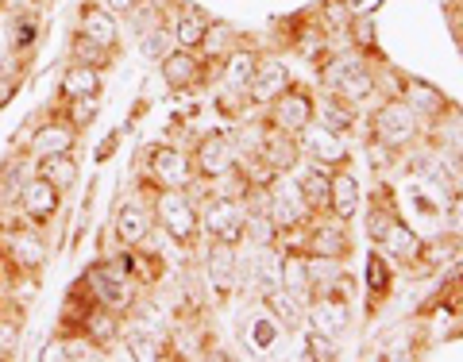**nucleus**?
<instances>
[{
  "instance_id": "obj_53",
  "label": "nucleus",
  "mask_w": 463,
  "mask_h": 362,
  "mask_svg": "<svg viewBox=\"0 0 463 362\" xmlns=\"http://www.w3.org/2000/svg\"><path fill=\"white\" fill-rule=\"evenodd\" d=\"M5 5H8V0H0V8H5Z\"/></svg>"
},
{
  "instance_id": "obj_10",
  "label": "nucleus",
  "mask_w": 463,
  "mask_h": 362,
  "mask_svg": "<svg viewBox=\"0 0 463 362\" xmlns=\"http://www.w3.org/2000/svg\"><path fill=\"white\" fill-rule=\"evenodd\" d=\"M205 278L213 285L216 301L224 305V301L236 293L240 282H243V255H240V247L209 239V247H205Z\"/></svg>"
},
{
  "instance_id": "obj_38",
  "label": "nucleus",
  "mask_w": 463,
  "mask_h": 362,
  "mask_svg": "<svg viewBox=\"0 0 463 362\" xmlns=\"http://www.w3.org/2000/svg\"><path fill=\"white\" fill-rule=\"evenodd\" d=\"M263 309H267L286 331H306V305H301L294 293H286V289H274L270 297H263Z\"/></svg>"
},
{
  "instance_id": "obj_41",
  "label": "nucleus",
  "mask_w": 463,
  "mask_h": 362,
  "mask_svg": "<svg viewBox=\"0 0 463 362\" xmlns=\"http://www.w3.org/2000/svg\"><path fill=\"white\" fill-rule=\"evenodd\" d=\"M178 47V39H174V27L170 23H158V27H151V32H143L139 35V51H143V58L147 62H163V58Z\"/></svg>"
},
{
  "instance_id": "obj_36",
  "label": "nucleus",
  "mask_w": 463,
  "mask_h": 362,
  "mask_svg": "<svg viewBox=\"0 0 463 362\" xmlns=\"http://www.w3.org/2000/svg\"><path fill=\"white\" fill-rule=\"evenodd\" d=\"M209 12L197 8V5H182L178 20H174V39H178V47L185 51H201V39H205V27H209Z\"/></svg>"
},
{
  "instance_id": "obj_5",
  "label": "nucleus",
  "mask_w": 463,
  "mask_h": 362,
  "mask_svg": "<svg viewBox=\"0 0 463 362\" xmlns=\"http://www.w3.org/2000/svg\"><path fill=\"white\" fill-rule=\"evenodd\" d=\"M81 282L90 285V293L100 301V305H109L116 312H128L136 305V282L128 278L120 270L116 258H100V263H90L81 274Z\"/></svg>"
},
{
  "instance_id": "obj_23",
  "label": "nucleus",
  "mask_w": 463,
  "mask_h": 362,
  "mask_svg": "<svg viewBox=\"0 0 463 362\" xmlns=\"http://www.w3.org/2000/svg\"><path fill=\"white\" fill-rule=\"evenodd\" d=\"M398 205H394V190L390 185H379V193H374L367 200V209H364V236L371 247H386V239H390V231H394L398 224Z\"/></svg>"
},
{
  "instance_id": "obj_11",
  "label": "nucleus",
  "mask_w": 463,
  "mask_h": 362,
  "mask_svg": "<svg viewBox=\"0 0 463 362\" xmlns=\"http://www.w3.org/2000/svg\"><path fill=\"white\" fill-rule=\"evenodd\" d=\"M236 143H232L224 132H209V135H197L194 151H190V162H194V173L201 185L216 181L221 173L232 170V162H236Z\"/></svg>"
},
{
  "instance_id": "obj_45",
  "label": "nucleus",
  "mask_w": 463,
  "mask_h": 362,
  "mask_svg": "<svg viewBox=\"0 0 463 362\" xmlns=\"http://www.w3.org/2000/svg\"><path fill=\"white\" fill-rule=\"evenodd\" d=\"M16 347H20V320L0 316V358H16Z\"/></svg>"
},
{
  "instance_id": "obj_25",
  "label": "nucleus",
  "mask_w": 463,
  "mask_h": 362,
  "mask_svg": "<svg viewBox=\"0 0 463 362\" xmlns=\"http://www.w3.org/2000/svg\"><path fill=\"white\" fill-rule=\"evenodd\" d=\"M151 227H155V216H151V205H139V200H128L120 205L112 220V236L120 247H139V243L151 239Z\"/></svg>"
},
{
  "instance_id": "obj_44",
  "label": "nucleus",
  "mask_w": 463,
  "mask_h": 362,
  "mask_svg": "<svg viewBox=\"0 0 463 362\" xmlns=\"http://www.w3.org/2000/svg\"><path fill=\"white\" fill-rule=\"evenodd\" d=\"M364 154H367L371 170H379V173H383V170H390V166H394L398 158H402V154H394L390 147H383V143L374 139V135H367V139H364Z\"/></svg>"
},
{
  "instance_id": "obj_46",
  "label": "nucleus",
  "mask_w": 463,
  "mask_h": 362,
  "mask_svg": "<svg viewBox=\"0 0 463 362\" xmlns=\"http://www.w3.org/2000/svg\"><path fill=\"white\" fill-rule=\"evenodd\" d=\"M344 5L352 16H374V12H383L386 0H344Z\"/></svg>"
},
{
  "instance_id": "obj_3",
  "label": "nucleus",
  "mask_w": 463,
  "mask_h": 362,
  "mask_svg": "<svg viewBox=\"0 0 463 362\" xmlns=\"http://www.w3.org/2000/svg\"><path fill=\"white\" fill-rule=\"evenodd\" d=\"M151 216L174 247H194L201 239V212L190 190H151Z\"/></svg>"
},
{
  "instance_id": "obj_26",
  "label": "nucleus",
  "mask_w": 463,
  "mask_h": 362,
  "mask_svg": "<svg viewBox=\"0 0 463 362\" xmlns=\"http://www.w3.org/2000/svg\"><path fill=\"white\" fill-rule=\"evenodd\" d=\"M78 139L81 132L70 120H62L58 112L47 116V124L39 127V132L32 135V154L43 158V154H62V151H74L78 147Z\"/></svg>"
},
{
  "instance_id": "obj_19",
  "label": "nucleus",
  "mask_w": 463,
  "mask_h": 362,
  "mask_svg": "<svg viewBox=\"0 0 463 362\" xmlns=\"http://www.w3.org/2000/svg\"><path fill=\"white\" fill-rule=\"evenodd\" d=\"M301 151L313 162H321L328 170H340V166H352V147H347V135L340 132H328V127L313 124L301 132Z\"/></svg>"
},
{
  "instance_id": "obj_27",
  "label": "nucleus",
  "mask_w": 463,
  "mask_h": 362,
  "mask_svg": "<svg viewBox=\"0 0 463 362\" xmlns=\"http://www.w3.org/2000/svg\"><path fill=\"white\" fill-rule=\"evenodd\" d=\"M282 289H286V293H294L306 309H309V301L317 297L313 293V274H309V255L301 251L298 243L282 255Z\"/></svg>"
},
{
  "instance_id": "obj_32",
  "label": "nucleus",
  "mask_w": 463,
  "mask_h": 362,
  "mask_svg": "<svg viewBox=\"0 0 463 362\" xmlns=\"http://www.w3.org/2000/svg\"><path fill=\"white\" fill-rule=\"evenodd\" d=\"M105 93V78H100V70L93 66H81V62H70L62 81H58V97L62 100H74V97H97Z\"/></svg>"
},
{
  "instance_id": "obj_24",
  "label": "nucleus",
  "mask_w": 463,
  "mask_h": 362,
  "mask_svg": "<svg viewBox=\"0 0 463 362\" xmlns=\"http://www.w3.org/2000/svg\"><path fill=\"white\" fill-rule=\"evenodd\" d=\"M359 209H364V185H359V178L347 166L332 170L328 173V212L336 216V220L352 224Z\"/></svg>"
},
{
  "instance_id": "obj_29",
  "label": "nucleus",
  "mask_w": 463,
  "mask_h": 362,
  "mask_svg": "<svg viewBox=\"0 0 463 362\" xmlns=\"http://www.w3.org/2000/svg\"><path fill=\"white\" fill-rule=\"evenodd\" d=\"M100 347H93L78 331H54L51 343H43L39 362H85V358H100Z\"/></svg>"
},
{
  "instance_id": "obj_52",
  "label": "nucleus",
  "mask_w": 463,
  "mask_h": 362,
  "mask_svg": "<svg viewBox=\"0 0 463 362\" xmlns=\"http://www.w3.org/2000/svg\"><path fill=\"white\" fill-rule=\"evenodd\" d=\"M0 282H5V270H0Z\"/></svg>"
},
{
  "instance_id": "obj_14",
  "label": "nucleus",
  "mask_w": 463,
  "mask_h": 362,
  "mask_svg": "<svg viewBox=\"0 0 463 362\" xmlns=\"http://www.w3.org/2000/svg\"><path fill=\"white\" fill-rule=\"evenodd\" d=\"M5 258L12 266H16V274H39L43 263H47V243L39 239V227L27 220V224H12L5 231Z\"/></svg>"
},
{
  "instance_id": "obj_6",
  "label": "nucleus",
  "mask_w": 463,
  "mask_h": 362,
  "mask_svg": "<svg viewBox=\"0 0 463 362\" xmlns=\"http://www.w3.org/2000/svg\"><path fill=\"white\" fill-rule=\"evenodd\" d=\"M263 116H267L274 127H282V132L301 135V132H306V127H313V120H317V97H313L309 85L289 81L286 89L263 108Z\"/></svg>"
},
{
  "instance_id": "obj_4",
  "label": "nucleus",
  "mask_w": 463,
  "mask_h": 362,
  "mask_svg": "<svg viewBox=\"0 0 463 362\" xmlns=\"http://www.w3.org/2000/svg\"><path fill=\"white\" fill-rule=\"evenodd\" d=\"M267 212H270V220L279 224L282 239H301L309 231V224L321 216V212H313V205L306 197H301L298 181L289 178V173H282V178L267 190Z\"/></svg>"
},
{
  "instance_id": "obj_47",
  "label": "nucleus",
  "mask_w": 463,
  "mask_h": 362,
  "mask_svg": "<svg viewBox=\"0 0 463 362\" xmlns=\"http://www.w3.org/2000/svg\"><path fill=\"white\" fill-rule=\"evenodd\" d=\"M448 32L456 35V42H459V54H463V8H459V5L448 8Z\"/></svg>"
},
{
  "instance_id": "obj_35",
  "label": "nucleus",
  "mask_w": 463,
  "mask_h": 362,
  "mask_svg": "<svg viewBox=\"0 0 463 362\" xmlns=\"http://www.w3.org/2000/svg\"><path fill=\"white\" fill-rule=\"evenodd\" d=\"M313 124L328 127V132L347 135V132H355V124H359V108L347 105V100H340V97L325 93L321 100H317V120H313Z\"/></svg>"
},
{
  "instance_id": "obj_2",
  "label": "nucleus",
  "mask_w": 463,
  "mask_h": 362,
  "mask_svg": "<svg viewBox=\"0 0 463 362\" xmlns=\"http://www.w3.org/2000/svg\"><path fill=\"white\" fill-rule=\"evenodd\" d=\"M367 135H374L383 147H390L394 154H410L413 147H421L425 127H421L417 112L405 105L402 97H386L383 105L367 116Z\"/></svg>"
},
{
  "instance_id": "obj_42",
  "label": "nucleus",
  "mask_w": 463,
  "mask_h": 362,
  "mask_svg": "<svg viewBox=\"0 0 463 362\" xmlns=\"http://www.w3.org/2000/svg\"><path fill=\"white\" fill-rule=\"evenodd\" d=\"M301 358H313V362H336L340 358V339L325 336V331L317 328H306V351Z\"/></svg>"
},
{
  "instance_id": "obj_13",
  "label": "nucleus",
  "mask_w": 463,
  "mask_h": 362,
  "mask_svg": "<svg viewBox=\"0 0 463 362\" xmlns=\"http://www.w3.org/2000/svg\"><path fill=\"white\" fill-rule=\"evenodd\" d=\"M402 100L417 112V120H421L425 132H429V127H437V124H444L448 116L456 112L452 100H448L437 85H429L421 78H402Z\"/></svg>"
},
{
  "instance_id": "obj_40",
  "label": "nucleus",
  "mask_w": 463,
  "mask_h": 362,
  "mask_svg": "<svg viewBox=\"0 0 463 362\" xmlns=\"http://www.w3.org/2000/svg\"><path fill=\"white\" fill-rule=\"evenodd\" d=\"M112 58H116L112 47H100V42L85 39L78 32H74V39H70V62H81V66H93V70H109Z\"/></svg>"
},
{
  "instance_id": "obj_33",
  "label": "nucleus",
  "mask_w": 463,
  "mask_h": 362,
  "mask_svg": "<svg viewBox=\"0 0 463 362\" xmlns=\"http://www.w3.org/2000/svg\"><path fill=\"white\" fill-rule=\"evenodd\" d=\"M255 66H259V54L248 51V47H236L221 66H216V70H221V85H224V89H232V93L248 97V85H251Z\"/></svg>"
},
{
  "instance_id": "obj_21",
  "label": "nucleus",
  "mask_w": 463,
  "mask_h": 362,
  "mask_svg": "<svg viewBox=\"0 0 463 362\" xmlns=\"http://www.w3.org/2000/svg\"><path fill=\"white\" fill-rule=\"evenodd\" d=\"M78 35L100 42V47H112L120 51V20H116V12L105 5V0H85L81 12H78Z\"/></svg>"
},
{
  "instance_id": "obj_12",
  "label": "nucleus",
  "mask_w": 463,
  "mask_h": 362,
  "mask_svg": "<svg viewBox=\"0 0 463 362\" xmlns=\"http://www.w3.org/2000/svg\"><path fill=\"white\" fill-rule=\"evenodd\" d=\"M16 205H20V212H24L35 227H47L54 216H58V209H62V190H58L54 181L43 178V173H32V178L20 185Z\"/></svg>"
},
{
  "instance_id": "obj_17",
  "label": "nucleus",
  "mask_w": 463,
  "mask_h": 362,
  "mask_svg": "<svg viewBox=\"0 0 463 362\" xmlns=\"http://www.w3.org/2000/svg\"><path fill=\"white\" fill-rule=\"evenodd\" d=\"M270 170L279 173H294L301 162H306V151H301V135L294 132H282V127H274L267 116H263V143H259V154Z\"/></svg>"
},
{
  "instance_id": "obj_16",
  "label": "nucleus",
  "mask_w": 463,
  "mask_h": 362,
  "mask_svg": "<svg viewBox=\"0 0 463 362\" xmlns=\"http://www.w3.org/2000/svg\"><path fill=\"white\" fill-rule=\"evenodd\" d=\"M158 70H163V81L170 93H190L197 89V85L209 81V62L201 58L197 51H185V47H174L163 62H158Z\"/></svg>"
},
{
  "instance_id": "obj_15",
  "label": "nucleus",
  "mask_w": 463,
  "mask_h": 362,
  "mask_svg": "<svg viewBox=\"0 0 463 362\" xmlns=\"http://www.w3.org/2000/svg\"><path fill=\"white\" fill-rule=\"evenodd\" d=\"M243 289H251V293L263 301L270 297L274 289H282V255L279 247H251L243 255Z\"/></svg>"
},
{
  "instance_id": "obj_34",
  "label": "nucleus",
  "mask_w": 463,
  "mask_h": 362,
  "mask_svg": "<svg viewBox=\"0 0 463 362\" xmlns=\"http://www.w3.org/2000/svg\"><path fill=\"white\" fill-rule=\"evenodd\" d=\"M240 47V32L232 27L228 20H209V27H205V39H201V58H205L209 66H221L224 58Z\"/></svg>"
},
{
  "instance_id": "obj_20",
  "label": "nucleus",
  "mask_w": 463,
  "mask_h": 362,
  "mask_svg": "<svg viewBox=\"0 0 463 362\" xmlns=\"http://www.w3.org/2000/svg\"><path fill=\"white\" fill-rule=\"evenodd\" d=\"M347 324H352V301L340 297V293H317L306 309V328H317L325 336L340 339Z\"/></svg>"
},
{
  "instance_id": "obj_7",
  "label": "nucleus",
  "mask_w": 463,
  "mask_h": 362,
  "mask_svg": "<svg viewBox=\"0 0 463 362\" xmlns=\"http://www.w3.org/2000/svg\"><path fill=\"white\" fill-rule=\"evenodd\" d=\"M294 243L306 255H321V258H332V263H347V258H352V231H347V224L336 220L332 212L317 216L306 236L294 239Z\"/></svg>"
},
{
  "instance_id": "obj_1",
  "label": "nucleus",
  "mask_w": 463,
  "mask_h": 362,
  "mask_svg": "<svg viewBox=\"0 0 463 362\" xmlns=\"http://www.w3.org/2000/svg\"><path fill=\"white\" fill-rule=\"evenodd\" d=\"M317 78H321V85L332 97L347 100V105H364V100H371L374 93H379V78H374L371 58L359 54L355 47H347L340 54H328Z\"/></svg>"
},
{
  "instance_id": "obj_9",
  "label": "nucleus",
  "mask_w": 463,
  "mask_h": 362,
  "mask_svg": "<svg viewBox=\"0 0 463 362\" xmlns=\"http://www.w3.org/2000/svg\"><path fill=\"white\" fill-rule=\"evenodd\" d=\"M147 181H155L158 190H194L197 173L190 154L182 147H170V143H158L147 151Z\"/></svg>"
},
{
  "instance_id": "obj_48",
  "label": "nucleus",
  "mask_w": 463,
  "mask_h": 362,
  "mask_svg": "<svg viewBox=\"0 0 463 362\" xmlns=\"http://www.w3.org/2000/svg\"><path fill=\"white\" fill-rule=\"evenodd\" d=\"M16 89H20V81H12V78H0V108H5L8 100L16 97Z\"/></svg>"
},
{
  "instance_id": "obj_28",
  "label": "nucleus",
  "mask_w": 463,
  "mask_h": 362,
  "mask_svg": "<svg viewBox=\"0 0 463 362\" xmlns=\"http://www.w3.org/2000/svg\"><path fill=\"white\" fill-rule=\"evenodd\" d=\"M421 247H425V236L398 216V224H394V231H390V239H386V258L398 270H413L417 258H421Z\"/></svg>"
},
{
  "instance_id": "obj_51",
  "label": "nucleus",
  "mask_w": 463,
  "mask_h": 362,
  "mask_svg": "<svg viewBox=\"0 0 463 362\" xmlns=\"http://www.w3.org/2000/svg\"><path fill=\"white\" fill-rule=\"evenodd\" d=\"M0 316H8V305H5V297H0Z\"/></svg>"
},
{
  "instance_id": "obj_18",
  "label": "nucleus",
  "mask_w": 463,
  "mask_h": 362,
  "mask_svg": "<svg viewBox=\"0 0 463 362\" xmlns=\"http://www.w3.org/2000/svg\"><path fill=\"white\" fill-rule=\"evenodd\" d=\"M394 274H398V266L383 255V247L367 251V263H364V289H367V309L364 312H367V320H374V316L386 309V301L394 297Z\"/></svg>"
},
{
  "instance_id": "obj_37",
  "label": "nucleus",
  "mask_w": 463,
  "mask_h": 362,
  "mask_svg": "<svg viewBox=\"0 0 463 362\" xmlns=\"http://www.w3.org/2000/svg\"><path fill=\"white\" fill-rule=\"evenodd\" d=\"M39 42V12L35 8H12L8 20V51L27 54Z\"/></svg>"
},
{
  "instance_id": "obj_50",
  "label": "nucleus",
  "mask_w": 463,
  "mask_h": 362,
  "mask_svg": "<svg viewBox=\"0 0 463 362\" xmlns=\"http://www.w3.org/2000/svg\"><path fill=\"white\" fill-rule=\"evenodd\" d=\"M116 143H120V135H109L105 143H100V147H97V162H105V158L116 151Z\"/></svg>"
},
{
  "instance_id": "obj_31",
  "label": "nucleus",
  "mask_w": 463,
  "mask_h": 362,
  "mask_svg": "<svg viewBox=\"0 0 463 362\" xmlns=\"http://www.w3.org/2000/svg\"><path fill=\"white\" fill-rule=\"evenodd\" d=\"M328 166H321V162H301L294 173H289V178L298 181V190H301V197L309 200L313 205V212H328Z\"/></svg>"
},
{
  "instance_id": "obj_43",
  "label": "nucleus",
  "mask_w": 463,
  "mask_h": 362,
  "mask_svg": "<svg viewBox=\"0 0 463 362\" xmlns=\"http://www.w3.org/2000/svg\"><path fill=\"white\" fill-rule=\"evenodd\" d=\"M440 216H444V231H452V236L463 239V190H452L444 197Z\"/></svg>"
},
{
  "instance_id": "obj_54",
  "label": "nucleus",
  "mask_w": 463,
  "mask_h": 362,
  "mask_svg": "<svg viewBox=\"0 0 463 362\" xmlns=\"http://www.w3.org/2000/svg\"><path fill=\"white\" fill-rule=\"evenodd\" d=\"M39 5H43V0H39Z\"/></svg>"
},
{
  "instance_id": "obj_49",
  "label": "nucleus",
  "mask_w": 463,
  "mask_h": 362,
  "mask_svg": "<svg viewBox=\"0 0 463 362\" xmlns=\"http://www.w3.org/2000/svg\"><path fill=\"white\" fill-rule=\"evenodd\" d=\"M105 5L116 12V16H128V12H132V8L139 5V0H105Z\"/></svg>"
},
{
  "instance_id": "obj_39",
  "label": "nucleus",
  "mask_w": 463,
  "mask_h": 362,
  "mask_svg": "<svg viewBox=\"0 0 463 362\" xmlns=\"http://www.w3.org/2000/svg\"><path fill=\"white\" fill-rule=\"evenodd\" d=\"M35 173H43L47 181H54L58 190H74L78 185V158L74 151H62V154H43L35 158Z\"/></svg>"
},
{
  "instance_id": "obj_8",
  "label": "nucleus",
  "mask_w": 463,
  "mask_h": 362,
  "mask_svg": "<svg viewBox=\"0 0 463 362\" xmlns=\"http://www.w3.org/2000/svg\"><path fill=\"white\" fill-rule=\"evenodd\" d=\"M201 231H205V239L240 247L243 231H248V209H243L240 200H228V197L209 193L205 197V212H201Z\"/></svg>"
},
{
  "instance_id": "obj_30",
  "label": "nucleus",
  "mask_w": 463,
  "mask_h": 362,
  "mask_svg": "<svg viewBox=\"0 0 463 362\" xmlns=\"http://www.w3.org/2000/svg\"><path fill=\"white\" fill-rule=\"evenodd\" d=\"M282 324L274 320V316L267 309H259L248 316V347H251V355L259 358H274L279 355V343H282Z\"/></svg>"
},
{
  "instance_id": "obj_22",
  "label": "nucleus",
  "mask_w": 463,
  "mask_h": 362,
  "mask_svg": "<svg viewBox=\"0 0 463 362\" xmlns=\"http://www.w3.org/2000/svg\"><path fill=\"white\" fill-rule=\"evenodd\" d=\"M289 81H294V74H289V66L282 62V58H263L259 54V66H255L251 85H248V105L251 108H267Z\"/></svg>"
}]
</instances>
